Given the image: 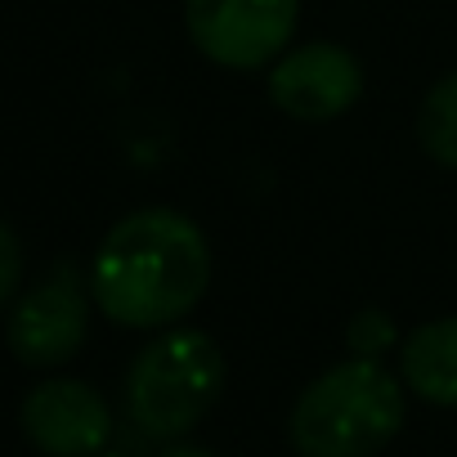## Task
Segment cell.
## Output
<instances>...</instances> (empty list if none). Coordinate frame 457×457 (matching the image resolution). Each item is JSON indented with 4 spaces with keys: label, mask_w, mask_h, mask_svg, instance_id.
I'll list each match as a JSON object with an SVG mask.
<instances>
[{
    "label": "cell",
    "mask_w": 457,
    "mask_h": 457,
    "mask_svg": "<svg viewBox=\"0 0 457 457\" xmlns=\"http://www.w3.org/2000/svg\"><path fill=\"white\" fill-rule=\"evenodd\" d=\"M224 390V354L197 328H175L148 341L126 377V403L144 435L179 439L188 435Z\"/></svg>",
    "instance_id": "obj_3"
},
{
    "label": "cell",
    "mask_w": 457,
    "mask_h": 457,
    "mask_svg": "<svg viewBox=\"0 0 457 457\" xmlns=\"http://www.w3.org/2000/svg\"><path fill=\"white\" fill-rule=\"evenodd\" d=\"M19 426L32 439V448L46 457H95L112 435V412L95 386L54 377L28 390Z\"/></svg>",
    "instance_id": "obj_7"
},
{
    "label": "cell",
    "mask_w": 457,
    "mask_h": 457,
    "mask_svg": "<svg viewBox=\"0 0 457 457\" xmlns=\"http://www.w3.org/2000/svg\"><path fill=\"white\" fill-rule=\"evenodd\" d=\"M301 0H184V23L193 46L228 68H270L296 32Z\"/></svg>",
    "instance_id": "obj_4"
},
{
    "label": "cell",
    "mask_w": 457,
    "mask_h": 457,
    "mask_svg": "<svg viewBox=\"0 0 457 457\" xmlns=\"http://www.w3.org/2000/svg\"><path fill=\"white\" fill-rule=\"evenodd\" d=\"M206 287L211 247L202 228L170 206L117 220L90 265V296L121 328H166L184 319Z\"/></svg>",
    "instance_id": "obj_1"
},
{
    "label": "cell",
    "mask_w": 457,
    "mask_h": 457,
    "mask_svg": "<svg viewBox=\"0 0 457 457\" xmlns=\"http://www.w3.org/2000/svg\"><path fill=\"white\" fill-rule=\"evenodd\" d=\"M19 278H23V247H19V238H14V228L0 220V310L10 305Z\"/></svg>",
    "instance_id": "obj_11"
},
{
    "label": "cell",
    "mask_w": 457,
    "mask_h": 457,
    "mask_svg": "<svg viewBox=\"0 0 457 457\" xmlns=\"http://www.w3.org/2000/svg\"><path fill=\"white\" fill-rule=\"evenodd\" d=\"M95 457H121V453H108V448H104V453H95Z\"/></svg>",
    "instance_id": "obj_13"
},
{
    "label": "cell",
    "mask_w": 457,
    "mask_h": 457,
    "mask_svg": "<svg viewBox=\"0 0 457 457\" xmlns=\"http://www.w3.org/2000/svg\"><path fill=\"white\" fill-rule=\"evenodd\" d=\"M345 337H350V350H354L359 359H377V354L390 350L395 323H390V314H381V310H363V314H354V323H350Z\"/></svg>",
    "instance_id": "obj_10"
},
{
    "label": "cell",
    "mask_w": 457,
    "mask_h": 457,
    "mask_svg": "<svg viewBox=\"0 0 457 457\" xmlns=\"http://www.w3.org/2000/svg\"><path fill=\"white\" fill-rule=\"evenodd\" d=\"M399 372L426 403L457 408V314L421 323L399 350Z\"/></svg>",
    "instance_id": "obj_8"
},
{
    "label": "cell",
    "mask_w": 457,
    "mask_h": 457,
    "mask_svg": "<svg viewBox=\"0 0 457 457\" xmlns=\"http://www.w3.org/2000/svg\"><path fill=\"white\" fill-rule=\"evenodd\" d=\"M363 95V68L345 46H301L270 63V99L296 121H332Z\"/></svg>",
    "instance_id": "obj_6"
},
{
    "label": "cell",
    "mask_w": 457,
    "mask_h": 457,
    "mask_svg": "<svg viewBox=\"0 0 457 457\" xmlns=\"http://www.w3.org/2000/svg\"><path fill=\"white\" fill-rule=\"evenodd\" d=\"M162 457H215L211 448H197V444H170Z\"/></svg>",
    "instance_id": "obj_12"
},
{
    "label": "cell",
    "mask_w": 457,
    "mask_h": 457,
    "mask_svg": "<svg viewBox=\"0 0 457 457\" xmlns=\"http://www.w3.org/2000/svg\"><path fill=\"white\" fill-rule=\"evenodd\" d=\"M403 426V386L377 359H345L314 377L292 417L287 439L301 457H377Z\"/></svg>",
    "instance_id": "obj_2"
},
{
    "label": "cell",
    "mask_w": 457,
    "mask_h": 457,
    "mask_svg": "<svg viewBox=\"0 0 457 457\" xmlns=\"http://www.w3.org/2000/svg\"><path fill=\"white\" fill-rule=\"evenodd\" d=\"M90 332V301L72 265H59L46 283H37L10 319V350L28 368L68 363Z\"/></svg>",
    "instance_id": "obj_5"
},
{
    "label": "cell",
    "mask_w": 457,
    "mask_h": 457,
    "mask_svg": "<svg viewBox=\"0 0 457 457\" xmlns=\"http://www.w3.org/2000/svg\"><path fill=\"white\" fill-rule=\"evenodd\" d=\"M417 139L430 162L457 170V72L439 77L426 90L421 112H417Z\"/></svg>",
    "instance_id": "obj_9"
}]
</instances>
